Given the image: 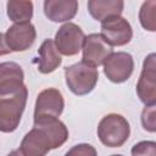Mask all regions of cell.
Masks as SVG:
<instances>
[{
  "mask_svg": "<svg viewBox=\"0 0 156 156\" xmlns=\"http://www.w3.org/2000/svg\"><path fill=\"white\" fill-rule=\"evenodd\" d=\"M104 73L108 80L119 84L128 80L134 71L133 56L126 51L112 52L104 61Z\"/></svg>",
  "mask_w": 156,
  "mask_h": 156,
  "instance_id": "8992f818",
  "label": "cell"
},
{
  "mask_svg": "<svg viewBox=\"0 0 156 156\" xmlns=\"http://www.w3.org/2000/svg\"><path fill=\"white\" fill-rule=\"evenodd\" d=\"M139 21L144 29L155 32L156 30V1H145L139 11Z\"/></svg>",
  "mask_w": 156,
  "mask_h": 156,
  "instance_id": "ac0fdd59",
  "label": "cell"
},
{
  "mask_svg": "<svg viewBox=\"0 0 156 156\" xmlns=\"http://www.w3.org/2000/svg\"><path fill=\"white\" fill-rule=\"evenodd\" d=\"M78 11L76 0H45L44 13L51 22H67L72 20Z\"/></svg>",
  "mask_w": 156,
  "mask_h": 156,
  "instance_id": "4fadbf2b",
  "label": "cell"
},
{
  "mask_svg": "<svg viewBox=\"0 0 156 156\" xmlns=\"http://www.w3.org/2000/svg\"><path fill=\"white\" fill-rule=\"evenodd\" d=\"M6 156H23V155H22V152L20 151V149H17V150L11 151V152H10V154H7Z\"/></svg>",
  "mask_w": 156,
  "mask_h": 156,
  "instance_id": "603a6c76",
  "label": "cell"
},
{
  "mask_svg": "<svg viewBox=\"0 0 156 156\" xmlns=\"http://www.w3.org/2000/svg\"><path fill=\"white\" fill-rule=\"evenodd\" d=\"M83 57L82 62L91 67H99L104 63L110 54H112V46H110L100 34L91 33L84 38L82 46Z\"/></svg>",
  "mask_w": 156,
  "mask_h": 156,
  "instance_id": "9c48e42d",
  "label": "cell"
},
{
  "mask_svg": "<svg viewBox=\"0 0 156 156\" xmlns=\"http://www.w3.org/2000/svg\"><path fill=\"white\" fill-rule=\"evenodd\" d=\"M65 156H98V152L93 145L82 143V144H77L72 146L65 154Z\"/></svg>",
  "mask_w": 156,
  "mask_h": 156,
  "instance_id": "44dd1931",
  "label": "cell"
},
{
  "mask_svg": "<svg viewBox=\"0 0 156 156\" xmlns=\"http://www.w3.org/2000/svg\"><path fill=\"white\" fill-rule=\"evenodd\" d=\"M38 71L43 74H49L52 73L54 71H56L61 62L62 58L60 56V54L57 52L54 40L52 39H45L40 48L38 49Z\"/></svg>",
  "mask_w": 156,
  "mask_h": 156,
  "instance_id": "9a60e30c",
  "label": "cell"
},
{
  "mask_svg": "<svg viewBox=\"0 0 156 156\" xmlns=\"http://www.w3.org/2000/svg\"><path fill=\"white\" fill-rule=\"evenodd\" d=\"M11 50L9 49V46L6 45V41H5V35L0 32V56L2 55H7L10 54Z\"/></svg>",
  "mask_w": 156,
  "mask_h": 156,
  "instance_id": "7402d4cb",
  "label": "cell"
},
{
  "mask_svg": "<svg viewBox=\"0 0 156 156\" xmlns=\"http://www.w3.org/2000/svg\"><path fill=\"white\" fill-rule=\"evenodd\" d=\"M34 127L43 129L50 138L54 149L62 146L68 139V129L66 124L55 117H41L34 119Z\"/></svg>",
  "mask_w": 156,
  "mask_h": 156,
  "instance_id": "5bb4252c",
  "label": "cell"
},
{
  "mask_svg": "<svg viewBox=\"0 0 156 156\" xmlns=\"http://www.w3.org/2000/svg\"><path fill=\"white\" fill-rule=\"evenodd\" d=\"M124 7L122 0H89L88 11L90 16L100 22H104L111 17L121 16Z\"/></svg>",
  "mask_w": 156,
  "mask_h": 156,
  "instance_id": "2e32d148",
  "label": "cell"
},
{
  "mask_svg": "<svg viewBox=\"0 0 156 156\" xmlns=\"http://www.w3.org/2000/svg\"><path fill=\"white\" fill-rule=\"evenodd\" d=\"M65 79L68 89L74 95L83 96L94 90L99 79V72L96 68L80 61L65 68Z\"/></svg>",
  "mask_w": 156,
  "mask_h": 156,
  "instance_id": "3957f363",
  "label": "cell"
},
{
  "mask_svg": "<svg viewBox=\"0 0 156 156\" xmlns=\"http://www.w3.org/2000/svg\"><path fill=\"white\" fill-rule=\"evenodd\" d=\"M129 134V122L119 113H108L99 122L98 136L105 146L121 147L128 140Z\"/></svg>",
  "mask_w": 156,
  "mask_h": 156,
  "instance_id": "7a4b0ae2",
  "label": "cell"
},
{
  "mask_svg": "<svg viewBox=\"0 0 156 156\" xmlns=\"http://www.w3.org/2000/svg\"><path fill=\"white\" fill-rule=\"evenodd\" d=\"M4 35L9 49L11 51L20 52L28 50L33 45L37 38V30L30 22L15 23L6 30Z\"/></svg>",
  "mask_w": 156,
  "mask_h": 156,
  "instance_id": "30bf717a",
  "label": "cell"
},
{
  "mask_svg": "<svg viewBox=\"0 0 156 156\" xmlns=\"http://www.w3.org/2000/svg\"><path fill=\"white\" fill-rule=\"evenodd\" d=\"M132 156H156V143L154 140H144L136 143L132 150Z\"/></svg>",
  "mask_w": 156,
  "mask_h": 156,
  "instance_id": "d6986e66",
  "label": "cell"
},
{
  "mask_svg": "<svg viewBox=\"0 0 156 156\" xmlns=\"http://www.w3.org/2000/svg\"><path fill=\"white\" fill-rule=\"evenodd\" d=\"M65 107V100L61 91L56 88H48L41 90L35 100L34 119L41 117H55L62 113Z\"/></svg>",
  "mask_w": 156,
  "mask_h": 156,
  "instance_id": "ba28073f",
  "label": "cell"
},
{
  "mask_svg": "<svg viewBox=\"0 0 156 156\" xmlns=\"http://www.w3.org/2000/svg\"><path fill=\"white\" fill-rule=\"evenodd\" d=\"M24 73L22 67L12 61L0 62V98L16 94L24 84Z\"/></svg>",
  "mask_w": 156,
  "mask_h": 156,
  "instance_id": "8fae6325",
  "label": "cell"
},
{
  "mask_svg": "<svg viewBox=\"0 0 156 156\" xmlns=\"http://www.w3.org/2000/svg\"><path fill=\"white\" fill-rule=\"evenodd\" d=\"M6 12L10 21L15 23L30 22L33 17V2L28 0H9L6 4Z\"/></svg>",
  "mask_w": 156,
  "mask_h": 156,
  "instance_id": "e0dca14e",
  "label": "cell"
},
{
  "mask_svg": "<svg viewBox=\"0 0 156 156\" xmlns=\"http://www.w3.org/2000/svg\"><path fill=\"white\" fill-rule=\"evenodd\" d=\"M141 124L143 128L150 133L156 132V107L154 106H145L141 112Z\"/></svg>",
  "mask_w": 156,
  "mask_h": 156,
  "instance_id": "ffe728a7",
  "label": "cell"
},
{
  "mask_svg": "<svg viewBox=\"0 0 156 156\" xmlns=\"http://www.w3.org/2000/svg\"><path fill=\"white\" fill-rule=\"evenodd\" d=\"M27 98L28 89L26 85L16 94L0 98V132L12 133L18 128Z\"/></svg>",
  "mask_w": 156,
  "mask_h": 156,
  "instance_id": "6da1fadb",
  "label": "cell"
},
{
  "mask_svg": "<svg viewBox=\"0 0 156 156\" xmlns=\"http://www.w3.org/2000/svg\"><path fill=\"white\" fill-rule=\"evenodd\" d=\"M136 94L145 106L156 104V55L151 52L143 63V69L136 83Z\"/></svg>",
  "mask_w": 156,
  "mask_h": 156,
  "instance_id": "5b68a950",
  "label": "cell"
},
{
  "mask_svg": "<svg viewBox=\"0 0 156 156\" xmlns=\"http://www.w3.org/2000/svg\"><path fill=\"white\" fill-rule=\"evenodd\" d=\"M84 38V32L78 24L67 22L56 32L54 44L58 54L65 56H74L82 50Z\"/></svg>",
  "mask_w": 156,
  "mask_h": 156,
  "instance_id": "277c9868",
  "label": "cell"
},
{
  "mask_svg": "<svg viewBox=\"0 0 156 156\" xmlns=\"http://www.w3.org/2000/svg\"><path fill=\"white\" fill-rule=\"evenodd\" d=\"M50 150H54L50 138L43 129L34 126L23 136L20 145L23 156H45Z\"/></svg>",
  "mask_w": 156,
  "mask_h": 156,
  "instance_id": "7c38bea8",
  "label": "cell"
},
{
  "mask_svg": "<svg viewBox=\"0 0 156 156\" xmlns=\"http://www.w3.org/2000/svg\"><path fill=\"white\" fill-rule=\"evenodd\" d=\"M100 35L110 46H123L132 40L133 29L124 17L116 16L101 22Z\"/></svg>",
  "mask_w": 156,
  "mask_h": 156,
  "instance_id": "52a82bcc",
  "label": "cell"
},
{
  "mask_svg": "<svg viewBox=\"0 0 156 156\" xmlns=\"http://www.w3.org/2000/svg\"><path fill=\"white\" fill-rule=\"evenodd\" d=\"M111 156H123V155H111Z\"/></svg>",
  "mask_w": 156,
  "mask_h": 156,
  "instance_id": "cb8c5ba5",
  "label": "cell"
}]
</instances>
